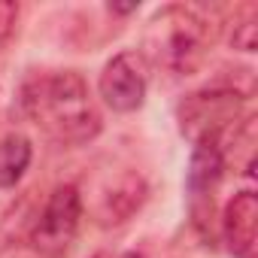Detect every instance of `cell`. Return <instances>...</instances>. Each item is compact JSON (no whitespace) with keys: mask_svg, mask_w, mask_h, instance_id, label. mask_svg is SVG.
I'll list each match as a JSON object with an SVG mask.
<instances>
[{"mask_svg":"<svg viewBox=\"0 0 258 258\" xmlns=\"http://www.w3.org/2000/svg\"><path fill=\"white\" fill-rule=\"evenodd\" d=\"M25 115L61 146H82L100 134V112L88 82L76 70H46L25 79L19 91Z\"/></svg>","mask_w":258,"mask_h":258,"instance_id":"obj_1","label":"cell"},{"mask_svg":"<svg viewBox=\"0 0 258 258\" xmlns=\"http://www.w3.org/2000/svg\"><path fill=\"white\" fill-rule=\"evenodd\" d=\"M31 155H34L31 140L22 134H10L0 140V188H13L25 176Z\"/></svg>","mask_w":258,"mask_h":258,"instance_id":"obj_9","label":"cell"},{"mask_svg":"<svg viewBox=\"0 0 258 258\" xmlns=\"http://www.w3.org/2000/svg\"><path fill=\"white\" fill-rule=\"evenodd\" d=\"M243 97L231 88L195 91L179 103V127L191 143H219L237 127Z\"/></svg>","mask_w":258,"mask_h":258,"instance_id":"obj_3","label":"cell"},{"mask_svg":"<svg viewBox=\"0 0 258 258\" xmlns=\"http://www.w3.org/2000/svg\"><path fill=\"white\" fill-rule=\"evenodd\" d=\"M97 258H143L140 252H115V255H97Z\"/></svg>","mask_w":258,"mask_h":258,"instance_id":"obj_11","label":"cell"},{"mask_svg":"<svg viewBox=\"0 0 258 258\" xmlns=\"http://www.w3.org/2000/svg\"><path fill=\"white\" fill-rule=\"evenodd\" d=\"M255 37H258V28H255V16L249 13L240 25H234V34H231V43L243 52H252L255 49Z\"/></svg>","mask_w":258,"mask_h":258,"instance_id":"obj_10","label":"cell"},{"mask_svg":"<svg viewBox=\"0 0 258 258\" xmlns=\"http://www.w3.org/2000/svg\"><path fill=\"white\" fill-rule=\"evenodd\" d=\"M146 61L140 52H118L115 58L106 61L100 79H97V91L103 97V103L115 112H134L143 106L146 100Z\"/></svg>","mask_w":258,"mask_h":258,"instance_id":"obj_5","label":"cell"},{"mask_svg":"<svg viewBox=\"0 0 258 258\" xmlns=\"http://www.w3.org/2000/svg\"><path fill=\"white\" fill-rule=\"evenodd\" d=\"M210 43H213V31L207 25V19L191 10V7H161L152 19H149V28H146V55L170 70L173 76H188L195 73L207 52H210Z\"/></svg>","mask_w":258,"mask_h":258,"instance_id":"obj_2","label":"cell"},{"mask_svg":"<svg viewBox=\"0 0 258 258\" xmlns=\"http://www.w3.org/2000/svg\"><path fill=\"white\" fill-rule=\"evenodd\" d=\"M82 222V198L76 185H58L49 201L43 204L34 228H31V243L40 252H64Z\"/></svg>","mask_w":258,"mask_h":258,"instance_id":"obj_4","label":"cell"},{"mask_svg":"<svg viewBox=\"0 0 258 258\" xmlns=\"http://www.w3.org/2000/svg\"><path fill=\"white\" fill-rule=\"evenodd\" d=\"M143 191H146V188H143V179H140V176L124 173V176H121V182H118L109 195H103V198H100V222H103V225L124 222L127 216H131V213L140 207Z\"/></svg>","mask_w":258,"mask_h":258,"instance_id":"obj_8","label":"cell"},{"mask_svg":"<svg viewBox=\"0 0 258 258\" xmlns=\"http://www.w3.org/2000/svg\"><path fill=\"white\" fill-rule=\"evenodd\" d=\"M222 234L234 258H255L258 249V198L255 191H237L222 213Z\"/></svg>","mask_w":258,"mask_h":258,"instance_id":"obj_6","label":"cell"},{"mask_svg":"<svg viewBox=\"0 0 258 258\" xmlns=\"http://www.w3.org/2000/svg\"><path fill=\"white\" fill-rule=\"evenodd\" d=\"M225 173V152L219 143H195L191 161H188V173H185V185L191 191V198H213L219 179Z\"/></svg>","mask_w":258,"mask_h":258,"instance_id":"obj_7","label":"cell"}]
</instances>
